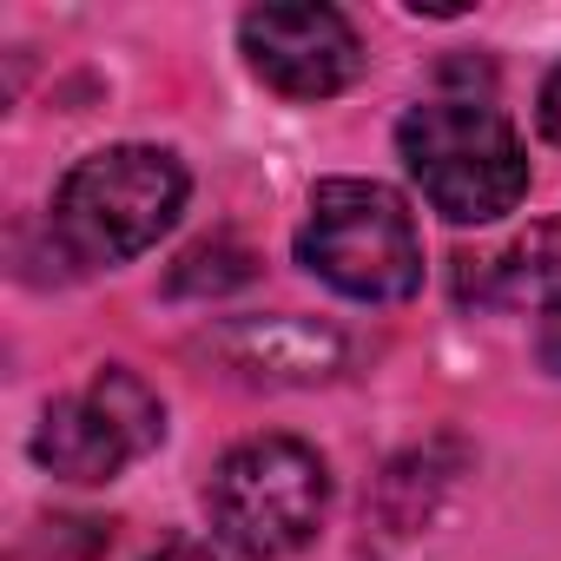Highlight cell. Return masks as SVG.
<instances>
[{
    "label": "cell",
    "mask_w": 561,
    "mask_h": 561,
    "mask_svg": "<svg viewBox=\"0 0 561 561\" xmlns=\"http://www.w3.org/2000/svg\"><path fill=\"white\" fill-rule=\"evenodd\" d=\"M205 508L218 541H231L238 554L285 561L324 528V508H331L324 456L298 436H251L211 469Z\"/></svg>",
    "instance_id": "277c9868"
},
{
    "label": "cell",
    "mask_w": 561,
    "mask_h": 561,
    "mask_svg": "<svg viewBox=\"0 0 561 561\" xmlns=\"http://www.w3.org/2000/svg\"><path fill=\"white\" fill-rule=\"evenodd\" d=\"M205 351L225 364V377L264 383V390L324 383L344 364V337L331 324H311V318H238V324L211 331Z\"/></svg>",
    "instance_id": "8992f818"
},
{
    "label": "cell",
    "mask_w": 561,
    "mask_h": 561,
    "mask_svg": "<svg viewBox=\"0 0 561 561\" xmlns=\"http://www.w3.org/2000/svg\"><path fill=\"white\" fill-rule=\"evenodd\" d=\"M298 264L357 305H403L423 291V238L410 205L377 179H324L311 192Z\"/></svg>",
    "instance_id": "7a4b0ae2"
},
{
    "label": "cell",
    "mask_w": 561,
    "mask_h": 561,
    "mask_svg": "<svg viewBox=\"0 0 561 561\" xmlns=\"http://www.w3.org/2000/svg\"><path fill=\"white\" fill-rule=\"evenodd\" d=\"M185 211V165L165 146H106L80 159L54 198V231L80 264H126L152 251Z\"/></svg>",
    "instance_id": "3957f363"
},
{
    "label": "cell",
    "mask_w": 561,
    "mask_h": 561,
    "mask_svg": "<svg viewBox=\"0 0 561 561\" xmlns=\"http://www.w3.org/2000/svg\"><path fill=\"white\" fill-rule=\"evenodd\" d=\"M34 456H41V469L47 476H60V482H113L139 449L119 436V423L80 390V397H60V403H47V416H41V430H34Z\"/></svg>",
    "instance_id": "ba28073f"
},
{
    "label": "cell",
    "mask_w": 561,
    "mask_h": 561,
    "mask_svg": "<svg viewBox=\"0 0 561 561\" xmlns=\"http://www.w3.org/2000/svg\"><path fill=\"white\" fill-rule=\"evenodd\" d=\"M462 264V298L502 305V311H535L541 324L561 318V225H528L489 257H456Z\"/></svg>",
    "instance_id": "52a82bcc"
},
{
    "label": "cell",
    "mask_w": 561,
    "mask_h": 561,
    "mask_svg": "<svg viewBox=\"0 0 561 561\" xmlns=\"http://www.w3.org/2000/svg\"><path fill=\"white\" fill-rule=\"evenodd\" d=\"M152 561H225L218 548H205V541H172V548H159Z\"/></svg>",
    "instance_id": "7c38bea8"
},
{
    "label": "cell",
    "mask_w": 561,
    "mask_h": 561,
    "mask_svg": "<svg viewBox=\"0 0 561 561\" xmlns=\"http://www.w3.org/2000/svg\"><path fill=\"white\" fill-rule=\"evenodd\" d=\"M535 113H541V133H548V139L561 146V67H554L548 80H541V106H535Z\"/></svg>",
    "instance_id": "8fae6325"
},
{
    "label": "cell",
    "mask_w": 561,
    "mask_h": 561,
    "mask_svg": "<svg viewBox=\"0 0 561 561\" xmlns=\"http://www.w3.org/2000/svg\"><path fill=\"white\" fill-rule=\"evenodd\" d=\"M238 41L251 73L285 100H331L364 73L357 27L337 8H251Z\"/></svg>",
    "instance_id": "5b68a950"
},
{
    "label": "cell",
    "mask_w": 561,
    "mask_h": 561,
    "mask_svg": "<svg viewBox=\"0 0 561 561\" xmlns=\"http://www.w3.org/2000/svg\"><path fill=\"white\" fill-rule=\"evenodd\" d=\"M87 397L119 423V436L146 456V449H159V436H165V403L152 397V383L146 377H133V370H100L93 383H87Z\"/></svg>",
    "instance_id": "9c48e42d"
},
{
    "label": "cell",
    "mask_w": 561,
    "mask_h": 561,
    "mask_svg": "<svg viewBox=\"0 0 561 561\" xmlns=\"http://www.w3.org/2000/svg\"><path fill=\"white\" fill-rule=\"evenodd\" d=\"M397 152H403L416 192L430 198V211H443L449 225H489V218L515 211L528 192V152H522L508 113L489 100L443 93V100L410 106L397 126Z\"/></svg>",
    "instance_id": "6da1fadb"
},
{
    "label": "cell",
    "mask_w": 561,
    "mask_h": 561,
    "mask_svg": "<svg viewBox=\"0 0 561 561\" xmlns=\"http://www.w3.org/2000/svg\"><path fill=\"white\" fill-rule=\"evenodd\" d=\"M244 277H251V251H238L231 238H205V244H192V251L179 257L172 291H179V298H192V291H225V285H244Z\"/></svg>",
    "instance_id": "30bf717a"
}]
</instances>
